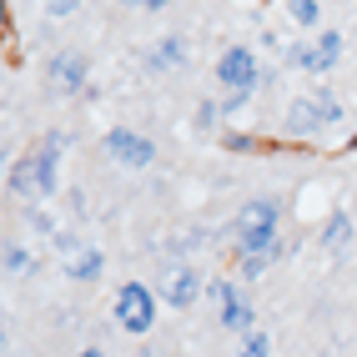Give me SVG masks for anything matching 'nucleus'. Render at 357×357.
Here are the masks:
<instances>
[{
	"label": "nucleus",
	"mask_w": 357,
	"mask_h": 357,
	"mask_svg": "<svg viewBox=\"0 0 357 357\" xmlns=\"http://www.w3.org/2000/svg\"><path fill=\"white\" fill-rule=\"evenodd\" d=\"M66 131H45L40 136V146H31L26 156L15 161V172H10V192L15 197H51L56 186H61V151H66Z\"/></svg>",
	"instance_id": "f257e3e1"
},
{
	"label": "nucleus",
	"mask_w": 357,
	"mask_h": 357,
	"mask_svg": "<svg viewBox=\"0 0 357 357\" xmlns=\"http://www.w3.org/2000/svg\"><path fill=\"white\" fill-rule=\"evenodd\" d=\"M156 307H161V297L146 287V282H126V287L116 292V302H111V317H116L121 332H131V337H146L156 327Z\"/></svg>",
	"instance_id": "f03ea898"
},
{
	"label": "nucleus",
	"mask_w": 357,
	"mask_h": 357,
	"mask_svg": "<svg viewBox=\"0 0 357 357\" xmlns=\"http://www.w3.org/2000/svg\"><path fill=\"white\" fill-rule=\"evenodd\" d=\"M337 116H342L337 96H332V91H312V96H297V101L287 106V131H292V136H312V131L332 126Z\"/></svg>",
	"instance_id": "7ed1b4c3"
},
{
	"label": "nucleus",
	"mask_w": 357,
	"mask_h": 357,
	"mask_svg": "<svg viewBox=\"0 0 357 357\" xmlns=\"http://www.w3.org/2000/svg\"><path fill=\"white\" fill-rule=\"evenodd\" d=\"M101 151H106L111 161H121L126 172H146V166L156 161V141L141 136V131H131V126H111V131L101 136Z\"/></svg>",
	"instance_id": "20e7f679"
},
{
	"label": "nucleus",
	"mask_w": 357,
	"mask_h": 357,
	"mask_svg": "<svg viewBox=\"0 0 357 357\" xmlns=\"http://www.w3.org/2000/svg\"><path fill=\"white\" fill-rule=\"evenodd\" d=\"M217 81L227 86V96H252L261 86V66H257V56L247 45H227L217 56Z\"/></svg>",
	"instance_id": "39448f33"
},
{
	"label": "nucleus",
	"mask_w": 357,
	"mask_h": 357,
	"mask_svg": "<svg viewBox=\"0 0 357 357\" xmlns=\"http://www.w3.org/2000/svg\"><path fill=\"white\" fill-rule=\"evenodd\" d=\"M277 227H282V202H277V197H257V202H247L242 211H236L231 236H236V247H242V242H261V236H277Z\"/></svg>",
	"instance_id": "423d86ee"
},
{
	"label": "nucleus",
	"mask_w": 357,
	"mask_h": 357,
	"mask_svg": "<svg viewBox=\"0 0 357 357\" xmlns=\"http://www.w3.org/2000/svg\"><path fill=\"white\" fill-rule=\"evenodd\" d=\"M86 56L81 51H56L51 66H45V86L56 91V96H76V91H86Z\"/></svg>",
	"instance_id": "0eeeda50"
},
{
	"label": "nucleus",
	"mask_w": 357,
	"mask_h": 357,
	"mask_svg": "<svg viewBox=\"0 0 357 357\" xmlns=\"http://www.w3.org/2000/svg\"><path fill=\"white\" fill-rule=\"evenodd\" d=\"M202 287H206V282H202V272H197V267H172V272L161 277L156 297H161L166 307H192V302L202 297Z\"/></svg>",
	"instance_id": "6e6552de"
},
{
	"label": "nucleus",
	"mask_w": 357,
	"mask_h": 357,
	"mask_svg": "<svg viewBox=\"0 0 357 357\" xmlns=\"http://www.w3.org/2000/svg\"><path fill=\"white\" fill-rule=\"evenodd\" d=\"M342 45H347V40H342L337 31H322L312 45H302V51H297L292 61H297L302 70H312V76H322V70H332V66L342 61Z\"/></svg>",
	"instance_id": "1a4fd4ad"
},
{
	"label": "nucleus",
	"mask_w": 357,
	"mask_h": 357,
	"mask_svg": "<svg viewBox=\"0 0 357 357\" xmlns=\"http://www.w3.org/2000/svg\"><path fill=\"white\" fill-rule=\"evenodd\" d=\"M217 317H222V327H227V332L247 337V332H252V297H247L242 287H231V292L222 297V307H217Z\"/></svg>",
	"instance_id": "9d476101"
},
{
	"label": "nucleus",
	"mask_w": 357,
	"mask_h": 357,
	"mask_svg": "<svg viewBox=\"0 0 357 357\" xmlns=\"http://www.w3.org/2000/svg\"><path fill=\"white\" fill-rule=\"evenodd\" d=\"M186 61V40L181 36H161L151 51H146V66L151 70H172V66H181Z\"/></svg>",
	"instance_id": "9b49d317"
},
{
	"label": "nucleus",
	"mask_w": 357,
	"mask_h": 357,
	"mask_svg": "<svg viewBox=\"0 0 357 357\" xmlns=\"http://www.w3.org/2000/svg\"><path fill=\"white\" fill-rule=\"evenodd\" d=\"M101 261H106V257H101L96 247H81L76 257H66V277H70V282H96V277H101Z\"/></svg>",
	"instance_id": "f8f14e48"
},
{
	"label": "nucleus",
	"mask_w": 357,
	"mask_h": 357,
	"mask_svg": "<svg viewBox=\"0 0 357 357\" xmlns=\"http://www.w3.org/2000/svg\"><path fill=\"white\" fill-rule=\"evenodd\" d=\"M347 242H352V217H347V211H332L327 227H322V247H327L332 257H342Z\"/></svg>",
	"instance_id": "ddd939ff"
},
{
	"label": "nucleus",
	"mask_w": 357,
	"mask_h": 357,
	"mask_svg": "<svg viewBox=\"0 0 357 357\" xmlns=\"http://www.w3.org/2000/svg\"><path fill=\"white\" fill-rule=\"evenodd\" d=\"M236 357H272V332H247L242 337V347H236Z\"/></svg>",
	"instance_id": "4468645a"
},
{
	"label": "nucleus",
	"mask_w": 357,
	"mask_h": 357,
	"mask_svg": "<svg viewBox=\"0 0 357 357\" xmlns=\"http://www.w3.org/2000/svg\"><path fill=\"white\" fill-rule=\"evenodd\" d=\"M292 20H297V26H317V20H322V6H317V0H292Z\"/></svg>",
	"instance_id": "2eb2a0df"
},
{
	"label": "nucleus",
	"mask_w": 357,
	"mask_h": 357,
	"mask_svg": "<svg viewBox=\"0 0 357 357\" xmlns=\"http://www.w3.org/2000/svg\"><path fill=\"white\" fill-rule=\"evenodd\" d=\"M6 267H10V272H26V267H31V252H26V247H6Z\"/></svg>",
	"instance_id": "dca6fc26"
},
{
	"label": "nucleus",
	"mask_w": 357,
	"mask_h": 357,
	"mask_svg": "<svg viewBox=\"0 0 357 357\" xmlns=\"http://www.w3.org/2000/svg\"><path fill=\"white\" fill-rule=\"evenodd\" d=\"M272 261H277V257H242V277H261Z\"/></svg>",
	"instance_id": "f3484780"
},
{
	"label": "nucleus",
	"mask_w": 357,
	"mask_h": 357,
	"mask_svg": "<svg viewBox=\"0 0 357 357\" xmlns=\"http://www.w3.org/2000/svg\"><path fill=\"white\" fill-rule=\"evenodd\" d=\"M70 10H76L70 0H51V6H45V15H56V20H61V15H70Z\"/></svg>",
	"instance_id": "a211bd4d"
},
{
	"label": "nucleus",
	"mask_w": 357,
	"mask_h": 357,
	"mask_svg": "<svg viewBox=\"0 0 357 357\" xmlns=\"http://www.w3.org/2000/svg\"><path fill=\"white\" fill-rule=\"evenodd\" d=\"M76 357H106V352H101V347H86V352H76Z\"/></svg>",
	"instance_id": "6ab92c4d"
},
{
	"label": "nucleus",
	"mask_w": 357,
	"mask_h": 357,
	"mask_svg": "<svg viewBox=\"0 0 357 357\" xmlns=\"http://www.w3.org/2000/svg\"><path fill=\"white\" fill-rule=\"evenodd\" d=\"M6 15H10V6H6V0H0V26H6Z\"/></svg>",
	"instance_id": "aec40b11"
},
{
	"label": "nucleus",
	"mask_w": 357,
	"mask_h": 357,
	"mask_svg": "<svg viewBox=\"0 0 357 357\" xmlns=\"http://www.w3.org/2000/svg\"><path fill=\"white\" fill-rule=\"evenodd\" d=\"M0 357H6V342H0Z\"/></svg>",
	"instance_id": "412c9836"
},
{
	"label": "nucleus",
	"mask_w": 357,
	"mask_h": 357,
	"mask_svg": "<svg viewBox=\"0 0 357 357\" xmlns=\"http://www.w3.org/2000/svg\"><path fill=\"white\" fill-rule=\"evenodd\" d=\"M352 146H357V131H352Z\"/></svg>",
	"instance_id": "4be33fe9"
}]
</instances>
